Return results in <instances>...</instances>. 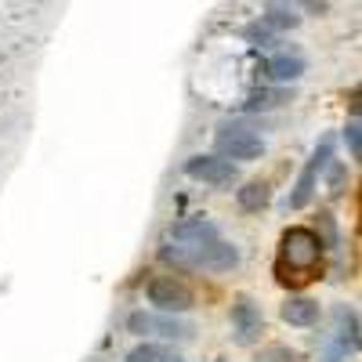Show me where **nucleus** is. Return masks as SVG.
I'll return each instance as SVG.
<instances>
[{
  "label": "nucleus",
  "instance_id": "18",
  "mask_svg": "<svg viewBox=\"0 0 362 362\" xmlns=\"http://www.w3.org/2000/svg\"><path fill=\"white\" fill-rule=\"evenodd\" d=\"M247 37H250L257 47H264V44L272 40V25H268V22H257V25H250V29H247Z\"/></svg>",
  "mask_w": 362,
  "mask_h": 362
},
{
  "label": "nucleus",
  "instance_id": "1",
  "mask_svg": "<svg viewBox=\"0 0 362 362\" xmlns=\"http://www.w3.org/2000/svg\"><path fill=\"white\" fill-rule=\"evenodd\" d=\"M322 257V239L312 228H290L283 235V264L297 272H312Z\"/></svg>",
  "mask_w": 362,
  "mask_h": 362
},
{
  "label": "nucleus",
  "instance_id": "8",
  "mask_svg": "<svg viewBox=\"0 0 362 362\" xmlns=\"http://www.w3.org/2000/svg\"><path fill=\"white\" fill-rule=\"evenodd\" d=\"M268 76L276 80V83L300 80V76H305V58H300V54H290V51H283V54H276V58L268 62Z\"/></svg>",
  "mask_w": 362,
  "mask_h": 362
},
{
  "label": "nucleus",
  "instance_id": "13",
  "mask_svg": "<svg viewBox=\"0 0 362 362\" xmlns=\"http://www.w3.org/2000/svg\"><path fill=\"white\" fill-rule=\"evenodd\" d=\"M268 199H272V189L264 181H250V185L239 189V206L243 210H261V206H268Z\"/></svg>",
  "mask_w": 362,
  "mask_h": 362
},
{
  "label": "nucleus",
  "instance_id": "3",
  "mask_svg": "<svg viewBox=\"0 0 362 362\" xmlns=\"http://www.w3.org/2000/svg\"><path fill=\"white\" fill-rule=\"evenodd\" d=\"M148 300L160 312H189L192 308V290L177 279H153L148 283Z\"/></svg>",
  "mask_w": 362,
  "mask_h": 362
},
{
  "label": "nucleus",
  "instance_id": "19",
  "mask_svg": "<svg viewBox=\"0 0 362 362\" xmlns=\"http://www.w3.org/2000/svg\"><path fill=\"white\" fill-rule=\"evenodd\" d=\"M344 141H348V148H351V156L358 160V156H362V134H358V124H348Z\"/></svg>",
  "mask_w": 362,
  "mask_h": 362
},
{
  "label": "nucleus",
  "instance_id": "9",
  "mask_svg": "<svg viewBox=\"0 0 362 362\" xmlns=\"http://www.w3.org/2000/svg\"><path fill=\"white\" fill-rule=\"evenodd\" d=\"M235 264H239V250L228 247V243H221V239H214L210 247H203V261H199V268L228 272V268H235Z\"/></svg>",
  "mask_w": 362,
  "mask_h": 362
},
{
  "label": "nucleus",
  "instance_id": "21",
  "mask_svg": "<svg viewBox=\"0 0 362 362\" xmlns=\"http://www.w3.org/2000/svg\"><path fill=\"white\" fill-rule=\"evenodd\" d=\"M322 232H326V243L337 247V228H334V221H329V214H322Z\"/></svg>",
  "mask_w": 362,
  "mask_h": 362
},
{
  "label": "nucleus",
  "instance_id": "12",
  "mask_svg": "<svg viewBox=\"0 0 362 362\" xmlns=\"http://www.w3.org/2000/svg\"><path fill=\"white\" fill-rule=\"evenodd\" d=\"M127 362H185L174 348H167V344H138L131 355H127Z\"/></svg>",
  "mask_w": 362,
  "mask_h": 362
},
{
  "label": "nucleus",
  "instance_id": "10",
  "mask_svg": "<svg viewBox=\"0 0 362 362\" xmlns=\"http://www.w3.org/2000/svg\"><path fill=\"white\" fill-rule=\"evenodd\" d=\"M283 319L290 326H312L319 319V305L312 297H290L286 305H283Z\"/></svg>",
  "mask_w": 362,
  "mask_h": 362
},
{
  "label": "nucleus",
  "instance_id": "7",
  "mask_svg": "<svg viewBox=\"0 0 362 362\" xmlns=\"http://www.w3.org/2000/svg\"><path fill=\"white\" fill-rule=\"evenodd\" d=\"M329 163V141H322L319 145V153L312 156V163L305 167V174H300V181H297V192L286 199V206H293V210H300V206H308V199L315 196V177H319V170Z\"/></svg>",
  "mask_w": 362,
  "mask_h": 362
},
{
  "label": "nucleus",
  "instance_id": "16",
  "mask_svg": "<svg viewBox=\"0 0 362 362\" xmlns=\"http://www.w3.org/2000/svg\"><path fill=\"white\" fill-rule=\"evenodd\" d=\"M286 98H290L286 90H257V95H250L247 109H276V105H283Z\"/></svg>",
  "mask_w": 362,
  "mask_h": 362
},
{
  "label": "nucleus",
  "instance_id": "15",
  "mask_svg": "<svg viewBox=\"0 0 362 362\" xmlns=\"http://www.w3.org/2000/svg\"><path fill=\"white\" fill-rule=\"evenodd\" d=\"M264 22H268L272 29H297V25H300V15H297L293 8H272V11L264 15Z\"/></svg>",
  "mask_w": 362,
  "mask_h": 362
},
{
  "label": "nucleus",
  "instance_id": "6",
  "mask_svg": "<svg viewBox=\"0 0 362 362\" xmlns=\"http://www.w3.org/2000/svg\"><path fill=\"white\" fill-rule=\"evenodd\" d=\"M214 239H218V228L203 218H185L170 228V243H181L189 250H203V247L214 243Z\"/></svg>",
  "mask_w": 362,
  "mask_h": 362
},
{
  "label": "nucleus",
  "instance_id": "20",
  "mask_svg": "<svg viewBox=\"0 0 362 362\" xmlns=\"http://www.w3.org/2000/svg\"><path fill=\"white\" fill-rule=\"evenodd\" d=\"M127 329H131V334H138V337H145V334H148V315H145V312H134V315L127 319Z\"/></svg>",
  "mask_w": 362,
  "mask_h": 362
},
{
  "label": "nucleus",
  "instance_id": "22",
  "mask_svg": "<svg viewBox=\"0 0 362 362\" xmlns=\"http://www.w3.org/2000/svg\"><path fill=\"white\" fill-rule=\"evenodd\" d=\"M341 181H344V167H334L329 170V185H334V192H341Z\"/></svg>",
  "mask_w": 362,
  "mask_h": 362
},
{
  "label": "nucleus",
  "instance_id": "14",
  "mask_svg": "<svg viewBox=\"0 0 362 362\" xmlns=\"http://www.w3.org/2000/svg\"><path fill=\"white\" fill-rule=\"evenodd\" d=\"M341 351H355L358 348V319L355 312H341Z\"/></svg>",
  "mask_w": 362,
  "mask_h": 362
},
{
  "label": "nucleus",
  "instance_id": "4",
  "mask_svg": "<svg viewBox=\"0 0 362 362\" xmlns=\"http://www.w3.org/2000/svg\"><path fill=\"white\" fill-rule=\"evenodd\" d=\"M185 174L196 181H206V185H232L235 181V167L225 156H192L185 163Z\"/></svg>",
  "mask_w": 362,
  "mask_h": 362
},
{
  "label": "nucleus",
  "instance_id": "17",
  "mask_svg": "<svg viewBox=\"0 0 362 362\" xmlns=\"http://www.w3.org/2000/svg\"><path fill=\"white\" fill-rule=\"evenodd\" d=\"M257 362H297V355L286 344H268L257 351Z\"/></svg>",
  "mask_w": 362,
  "mask_h": 362
},
{
  "label": "nucleus",
  "instance_id": "2",
  "mask_svg": "<svg viewBox=\"0 0 362 362\" xmlns=\"http://www.w3.org/2000/svg\"><path fill=\"white\" fill-rule=\"evenodd\" d=\"M214 148L225 160H257L264 153V141L254 131H243V127H221Z\"/></svg>",
  "mask_w": 362,
  "mask_h": 362
},
{
  "label": "nucleus",
  "instance_id": "11",
  "mask_svg": "<svg viewBox=\"0 0 362 362\" xmlns=\"http://www.w3.org/2000/svg\"><path fill=\"white\" fill-rule=\"evenodd\" d=\"M153 329L160 337H167V341H189L196 334L192 322H181V319H170V315H160V319L148 315V334H153Z\"/></svg>",
  "mask_w": 362,
  "mask_h": 362
},
{
  "label": "nucleus",
  "instance_id": "5",
  "mask_svg": "<svg viewBox=\"0 0 362 362\" xmlns=\"http://www.w3.org/2000/svg\"><path fill=\"white\" fill-rule=\"evenodd\" d=\"M232 329H235V341L239 344H254L264 329V319H261V308L254 305L250 297H239L232 305Z\"/></svg>",
  "mask_w": 362,
  "mask_h": 362
}]
</instances>
